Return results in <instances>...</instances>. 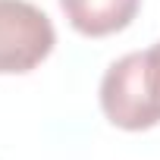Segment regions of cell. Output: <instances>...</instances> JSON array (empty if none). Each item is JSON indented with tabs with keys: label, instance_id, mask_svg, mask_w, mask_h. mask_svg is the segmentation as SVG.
<instances>
[{
	"label": "cell",
	"instance_id": "obj_2",
	"mask_svg": "<svg viewBox=\"0 0 160 160\" xmlns=\"http://www.w3.org/2000/svg\"><path fill=\"white\" fill-rule=\"evenodd\" d=\"M57 44L53 22L28 0H0V75L41 66Z\"/></svg>",
	"mask_w": 160,
	"mask_h": 160
},
{
	"label": "cell",
	"instance_id": "obj_1",
	"mask_svg": "<svg viewBox=\"0 0 160 160\" xmlns=\"http://www.w3.org/2000/svg\"><path fill=\"white\" fill-rule=\"evenodd\" d=\"M101 110L110 126L144 132L160 122V41L110 63L101 78Z\"/></svg>",
	"mask_w": 160,
	"mask_h": 160
},
{
	"label": "cell",
	"instance_id": "obj_3",
	"mask_svg": "<svg viewBox=\"0 0 160 160\" xmlns=\"http://www.w3.org/2000/svg\"><path fill=\"white\" fill-rule=\"evenodd\" d=\"M141 0H60L69 25L85 38H107L122 32L138 16Z\"/></svg>",
	"mask_w": 160,
	"mask_h": 160
}]
</instances>
